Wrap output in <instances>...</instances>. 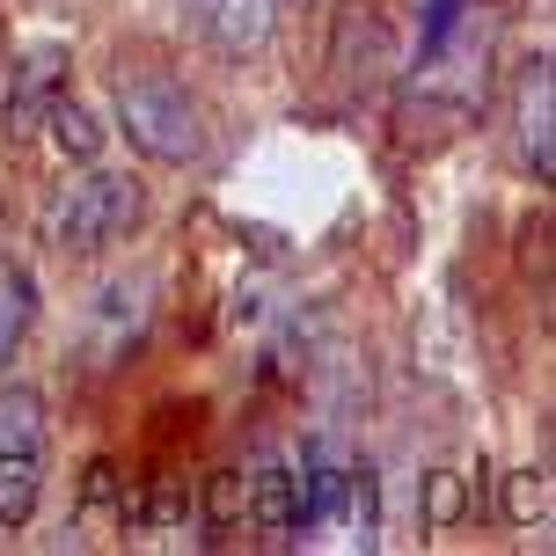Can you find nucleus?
I'll use <instances>...</instances> for the list:
<instances>
[{"label": "nucleus", "mask_w": 556, "mask_h": 556, "mask_svg": "<svg viewBox=\"0 0 556 556\" xmlns=\"http://www.w3.org/2000/svg\"><path fill=\"white\" fill-rule=\"evenodd\" d=\"M117 132L162 168H191L213 147L205 103L176 74H117Z\"/></svg>", "instance_id": "nucleus-1"}, {"label": "nucleus", "mask_w": 556, "mask_h": 556, "mask_svg": "<svg viewBox=\"0 0 556 556\" xmlns=\"http://www.w3.org/2000/svg\"><path fill=\"white\" fill-rule=\"evenodd\" d=\"M139 213H147L139 176L88 162V176L59 184V191L45 198V242H52L59 256H103L139 227Z\"/></svg>", "instance_id": "nucleus-2"}, {"label": "nucleus", "mask_w": 556, "mask_h": 556, "mask_svg": "<svg viewBox=\"0 0 556 556\" xmlns=\"http://www.w3.org/2000/svg\"><path fill=\"white\" fill-rule=\"evenodd\" d=\"M45 395L37 389H0V528H29V513L45 498Z\"/></svg>", "instance_id": "nucleus-3"}, {"label": "nucleus", "mask_w": 556, "mask_h": 556, "mask_svg": "<svg viewBox=\"0 0 556 556\" xmlns=\"http://www.w3.org/2000/svg\"><path fill=\"white\" fill-rule=\"evenodd\" d=\"M66 66H74L66 45H29V52H23V66L8 74V132H15V139L37 132L45 111L66 96Z\"/></svg>", "instance_id": "nucleus-4"}, {"label": "nucleus", "mask_w": 556, "mask_h": 556, "mask_svg": "<svg viewBox=\"0 0 556 556\" xmlns=\"http://www.w3.org/2000/svg\"><path fill=\"white\" fill-rule=\"evenodd\" d=\"M250 520L271 542H301L307 528V483H301V462H264V469H250Z\"/></svg>", "instance_id": "nucleus-5"}, {"label": "nucleus", "mask_w": 556, "mask_h": 556, "mask_svg": "<svg viewBox=\"0 0 556 556\" xmlns=\"http://www.w3.org/2000/svg\"><path fill=\"white\" fill-rule=\"evenodd\" d=\"M184 23H191L205 45L250 59V52H264V37H271V0H184Z\"/></svg>", "instance_id": "nucleus-6"}, {"label": "nucleus", "mask_w": 556, "mask_h": 556, "mask_svg": "<svg viewBox=\"0 0 556 556\" xmlns=\"http://www.w3.org/2000/svg\"><path fill=\"white\" fill-rule=\"evenodd\" d=\"M520 154H528L534 184H549L556 176V81H549V59H528V74H520Z\"/></svg>", "instance_id": "nucleus-7"}, {"label": "nucleus", "mask_w": 556, "mask_h": 556, "mask_svg": "<svg viewBox=\"0 0 556 556\" xmlns=\"http://www.w3.org/2000/svg\"><path fill=\"white\" fill-rule=\"evenodd\" d=\"M96 323H103V330H96V359H125L139 344V330H147V278H132V286L111 278V286L96 293Z\"/></svg>", "instance_id": "nucleus-8"}, {"label": "nucleus", "mask_w": 556, "mask_h": 556, "mask_svg": "<svg viewBox=\"0 0 556 556\" xmlns=\"http://www.w3.org/2000/svg\"><path fill=\"white\" fill-rule=\"evenodd\" d=\"M29 330H37V278L15 256H0V374L29 344Z\"/></svg>", "instance_id": "nucleus-9"}, {"label": "nucleus", "mask_w": 556, "mask_h": 556, "mask_svg": "<svg viewBox=\"0 0 556 556\" xmlns=\"http://www.w3.org/2000/svg\"><path fill=\"white\" fill-rule=\"evenodd\" d=\"M45 132H52V147L66 162H103V147H111V132L96 125V111L74 103V96H59L52 111H45Z\"/></svg>", "instance_id": "nucleus-10"}, {"label": "nucleus", "mask_w": 556, "mask_h": 556, "mask_svg": "<svg viewBox=\"0 0 556 556\" xmlns=\"http://www.w3.org/2000/svg\"><path fill=\"white\" fill-rule=\"evenodd\" d=\"M505 520L513 528H549V476L542 469L505 476Z\"/></svg>", "instance_id": "nucleus-11"}, {"label": "nucleus", "mask_w": 556, "mask_h": 556, "mask_svg": "<svg viewBox=\"0 0 556 556\" xmlns=\"http://www.w3.org/2000/svg\"><path fill=\"white\" fill-rule=\"evenodd\" d=\"M205 520H213V528L250 520V476H242V469H220V476H213V491H205Z\"/></svg>", "instance_id": "nucleus-12"}]
</instances>
